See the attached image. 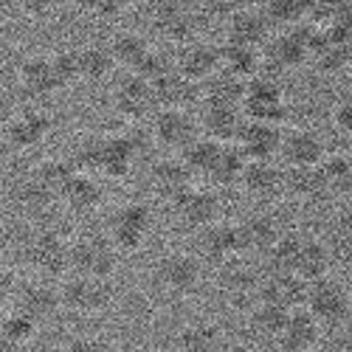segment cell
Wrapping results in <instances>:
<instances>
[{
	"mask_svg": "<svg viewBox=\"0 0 352 352\" xmlns=\"http://www.w3.org/2000/svg\"><path fill=\"white\" fill-rule=\"evenodd\" d=\"M172 68H175V65L166 60L164 54H158V51H153V48H150V51H146V54L141 56V60L133 65V71H130V74H135L138 79H144V82H150V85H153V82H158L164 74H169Z\"/></svg>",
	"mask_w": 352,
	"mask_h": 352,
	"instance_id": "cell-46",
	"label": "cell"
},
{
	"mask_svg": "<svg viewBox=\"0 0 352 352\" xmlns=\"http://www.w3.org/2000/svg\"><path fill=\"white\" fill-rule=\"evenodd\" d=\"M220 150H223L220 141L206 138V135L200 133V135L186 146V150L181 153V161L186 164V169L195 175V178H209V172H212V166H214Z\"/></svg>",
	"mask_w": 352,
	"mask_h": 352,
	"instance_id": "cell-35",
	"label": "cell"
},
{
	"mask_svg": "<svg viewBox=\"0 0 352 352\" xmlns=\"http://www.w3.org/2000/svg\"><path fill=\"white\" fill-rule=\"evenodd\" d=\"M110 299H113V287L107 285V279H94V276L71 274L63 282V287H60L63 310L82 313V316H91V313L104 310L110 305Z\"/></svg>",
	"mask_w": 352,
	"mask_h": 352,
	"instance_id": "cell-7",
	"label": "cell"
},
{
	"mask_svg": "<svg viewBox=\"0 0 352 352\" xmlns=\"http://www.w3.org/2000/svg\"><path fill=\"white\" fill-rule=\"evenodd\" d=\"M200 133L206 138H214L220 144H234L245 124L243 107H228V104H203L200 113Z\"/></svg>",
	"mask_w": 352,
	"mask_h": 352,
	"instance_id": "cell-21",
	"label": "cell"
},
{
	"mask_svg": "<svg viewBox=\"0 0 352 352\" xmlns=\"http://www.w3.org/2000/svg\"><path fill=\"white\" fill-rule=\"evenodd\" d=\"M17 87H20V94L28 96L32 102H45V99L60 94L63 87L54 76L51 56H45V54L25 56V60L17 65Z\"/></svg>",
	"mask_w": 352,
	"mask_h": 352,
	"instance_id": "cell-14",
	"label": "cell"
},
{
	"mask_svg": "<svg viewBox=\"0 0 352 352\" xmlns=\"http://www.w3.org/2000/svg\"><path fill=\"white\" fill-rule=\"evenodd\" d=\"M107 45H110V54H113L116 65H122L127 71H133V65L141 60L146 51H150L146 40L141 34H135V32H119Z\"/></svg>",
	"mask_w": 352,
	"mask_h": 352,
	"instance_id": "cell-41",
	"label": "cell"
},
{
	"mask_svg": "<svg viewBox=\"0 0 352 352\" xmlns=\"http://www.w3.org/2000/svg\"><path fill=\"white\" fill-rule=\"evenodd\" d=\"M155 276L164 290L175 293V296H189V293L197 290V285L203 279V265L197 256L178 251V254H169L158 262Z\"/></svg>",
	"mask_w": 352,
	"mask_h": 352,
	"instance_id": "cell-13",
	"label": "cell"
},
{
	"mask_svg": "<svg viewBox=\"0 0 352 352\" xmlns=\"http://www.w3.org/2000/svg\"><path fill=\"white\" fill-rule=\"evenodd\" d=\"M240 228V240H243V251H259V254H265L276 240H279V220L268 212H254L248 214L245 220L237 223Z\"/></svg>",
	"mask_w": 352,
	"mask_h": 352,
	"instance_id": "cell-28",
	"label": "cell"
},
{
	"mask_svg": "<svg viewBox=\"0 0 352 352\" xmlns=\"http://www.w3.org/2000/svg\"><path fill=\"white\" fill-rule=\"evenodd\" d=\"M153 231V209L146 203H124L113 212L110 217V231H107V240L113 243L116 251H141L146 237Z\"/></svg>",
	"mask_w": 352,
	"mask_h": 352,
	"instance_id": "cell-4",
	"label": "cell"
},
{
	"mask_svg": "<svg viewBox=\"0 0 352 352\" xmlns=\"http://www.w3.org/2000/svg\"><path fill=\"white\" fill-rule=\"evenodd\" d=\"M305 310L318 321V324H341L349 313V293L341 282L321 276L316 282H307V299Z\"/></svg>",
	"mask_w": 352,
	"mask_h": 352,
	"instance_id": "cell-6",
	"label": "cell"
},
{
	"mask_svg": "<svg viewBox=\"0 0 352 352\" xmlns=\"http://www.w3.org/2000/svg\"><path fill=\"white\" fill-rule=\"evenodd\" d=\"M349 352H352V349H349Z\"/></svg>",
	"mask_w": 352,
	"mask_h": 352,
	"instance_id": "cell-58",
	"label": "cell"
},
{
	"mask_svg": "<svg viewBox=\"0 0 352 352\" xmlns=\"http://www.w3.org/2000/svg\"><path fill=\"white\" fill-rule=\"evenodd\" d=\"M333 124H336L338 133H344V135L352 138V99H344L341 104H336V110H333Z\"/></svg>",
	"mask_w": 352,
	"mask_h": 352,
	"instance_id": "cell-49",
	"label": "cell"
},
{
	"mask_svg": "<svg viewBox=\"0 0 352 352\" xmlns=\"http://www.w3.org/2000/svg\"><path fill=\"white\" fill-rule=\"evenodd\" d=\"M153 28L175 45L195 40V17L184 0H158L153 9Z\"/></svg>",
	"mask_w": 352,
	"mask_h": 352,
	"instance_id": "cell-17",
	"label": "cell"
},
{
	"mask_svg": "<svg viewBox=\"0 0 352 352\" xmlns=\"http://www.w3.org/2000/svg\"><path fill=\"white\" fill-rule=\"evenodd\" d=\"M175 71H181L192 82H206L212 74L220 71V45L206 43V40H189L178 48L175 56Z\"/></svg>",
	"mask_w": 352,
	"mask_h": 352,
	"instance_id": "cell-16",
	"label": "cell"
},
{
	"mask_svg": "<svg viewBox=\"0 0 352 352\" xmlns=\"http://www.w3.org/2000/svg\"><path fill=\"white\" fill-rule=\"evenodd\" d=\"M135 3H138V0H96L94 12H96L99 17H116V14H122L124 9L135 6Z\"/></svg>",
	"mask_w": 352,
	"mask_h": 352,
	"instance_id": "cell-50",
	"label": "cell"
},
{
	"mask_svg": "<svg viewBox=\"0 0 352 352\" xmlns=\"http://www.w3.org/2000/svg\"><path fill=\"white\" fill-rule=\"evenodd\" d=\"M37 330H40L37 321L32 316H25L23 310H17V307L12 313H6V316H0V338L9 341L17 349H23L25 344H32Z\"/></svg>",
	"mask_w": 352,
	"mask_h": 352,
	"instance_id": "cell-40",
	"label": "cell"
},
{
	"mask_svg": "<svg viewBox=\"0 0 352 352\" xmlns=\"http://www.w3.org/2000/svg\"><path fill=\"white\" fill-rule=\"evenodd\" d=\"M285 189H287V195H293L296 200H305V203H316L330 195V184L324 175H321L318 164L316 166H290V172H285Z\"/></svg>",
	"mask_w": 352,
	"mask_h": 352,
	"instance_id": "cell-30",
	"label": "cell"
},
{
	"mask_svg": "<svg viewBox=\"0 0 352 352\" xmlns=\"http://www.w3.org/2000/svg\"><path fill=\"white\" fill-rule=\"evenodd\" d=\"M234 144L240 146V153L248 161H274V155H279V146H282V130L279 124L245 119Z\"/></svg>",
	"mask_w": 352,
	"mask_h": 352,
	"instance_id": "cell-19",
	"label": "cell"
},
{
	"mask_svg": "<svg viewBox=\"0 0 352 352\" xmlns=\"http://www.w3.org/2000/svg\"><path fill=\"white\" fill-rule=\"evenodd\" d=\"M287 316H290V310H285V307L256 302V307L251 310V327H254L256 336L279 338V333H282L285 324H287Z\"/></svg>",
	"mask_w": 352,
	"mask_h": 352,
	"instance_id": "cell-43",
	"label": "cell"
},
{
	"mask_svg": "<svg viewBox=\"0 0 352 352\" xmlns=\"http://www.w3.org/2000/svg\"><path fill=\"white\" fill-rule=\"evenodd\" d=\"M116 265H119V251L113 243L99 234H87L71 243V274L94 276V279H110Z\"/></svg>",
	"mask_w": 352,
	"mask_h": 352,
	"instance_id": "cell-5",
	"label": "cell"
},
{
	"mask_svg": "<svg viewBox=\"0 0 352 352\" xmlns=\"http://www.w3.org/2000/svg\"><path fill=\"white\" fill-rule=\"evenodd\" d=\"M302 234H279V240L265 251L268 274H293L302 248Z\"/></svg>",
	"mask_w": 352,
	"mask_h": 352,
	"instance_id": "cell-39",
	"label": "cell"
},
{
	"mask_svg": "<svg viewBox=\"0 0 352 352\" xmlns=\"http://www.w3.org/2000/svg\"><path fill=\"white\" fill-rule=\"evenodd\" d=\"M63 352H110V346L102 338H91V336H76L68 341V346Z\"/></svg>",
	"mask_w": 352,
	"mask_h": 352,
	"instance_id": "cell-48",
	"label": "cell"
},
{
	"mask_svg": "<svg viewBox=\"0 0 352 352\" xmlns=\"http://www.w3.org/2000/svg\"><path fill=\"white\" fill-rule=\"evenodd\" d=\"M318 169L321 175L327 178L330 184V192H338L349 178H352V161H349V153H324V158L318 161Z\"/></svg>",
	"mask_w": 352,
	"mask_h": 352,
	"instance_id": "cell-44",
	"label": "cell"
},
{
	"mask_svg": "<svg viewBox=\"0 0 352 352\" xmlns=\"http://www.w3.org/2000/svg\"><path fill=\"white\" fill-rule=\"evenodd\" d=\"M153 94H155V104L158 110L164 107H178V110H186L189 104H195L200 99V85L186 79L181 71H169L164 74L158 82H153Z\"/></svg>",
	"mask_w": 352,
	"mask_h": 352,
	"instance_id": "cell-26",
	"label": "cell"
},
{
	"mask_svg": "<svg viewBox=\"0 0 352 352\" xmlns=\"http://www.w3.org/2000/svg\"><path fill=\"white\" fill-rule=\"evenodd\" d=\"M0 352H20L17 346H12L9 341H3V338H0Z\"/></svg>",
	"mask_w": 352,
	"mask_h": 352,
	"instance_id": "cell-54",
	"label": "cell"
},
{
	"mask_svg": "<svg viewBox=\"0 0 352 352\" xmlns=\"http://www.w3.org/2000/svg\"><path fill=\"white\" fill-rule=\"evenodd\" d=\"M226 40L262 51V48L268 45V40H271V23H268V17L262 14V12L248 9V6H240L237 12L228 14Z\"/></svg>",
	"mask_w": 352,
	"mask_h": 352,
	"instance_id": "cell-20",
	"label": "cell"
},
{
	"mask_svg": "<svg viewBox=\"0 0 352 352\" xmlns=\"http://www.w3.org/2000/svg\"><path fill=\"white\" fill-rule=\"evenodd\" d=\"M200 254L206 256V262L212 265H226L228 259L243 256V240H240V228L237 223H226V220H214L212 226H206L200 231Z\"/></svg>",
	"mask_w": 352,
	"mask_h": 352,
	"instance_id": "cell-15",
	"label": "cell"
},
{
	"mask_svg": "<svg viewBox=\"0 0 352 352\" xmlns=\"http://www.w3.org/2000/svg\"><path fill=\"white\" fill-rule=\"evenodd\" d=\"M307 352H330V349H324V346H313V349H307Z\"/></svg>",
	"mask_w": 352,
	"mask_h": 352,
	"instance_id": "cell-55",
	"label": "cell"
},
{
	"mask_svg": "<svg viewBox=\"0 0 352 352\" xmlns=\"http://www.w3.org/2000/svg\"><path fill=\"white\" fill-rule=\"evenodd\" d=\"M324 141H321L313 130L305 127H293L287 133H282V146L279 155H285V161L290 166H316L324 158Z\"/></svg>",
	"mask_w": 352,
	"mask_h": 352,
	"instance_id": "cell-24",
	"label": "cell"
},
{
	"mask_svg": "<svg viewBox=\"0 0 352 352\" xmlns=\"http://www.w3.org/2000/svg\"><path fill=\"white\" fill-rule=\"evenodd\" d=\"M305 14L302 0H265V17L268 23H296Z\"/></svg>",
	"mask_w": 352,
	"mask_h": 352,
	"instance_id": "cell-47",
	"label": "cell"
},
{
	"mask_svg": "<svg viewBox=\"0 0 352 352\" xmlns=\"http://www.w3.org/2000/svg\"><path fill=\"white\" fill-rule=\"evenodd\" d=\"M51 56V68L54 76L60 82V87H71L74 82H79V60H76V48H63V51H54Z\"/></svg>",
	"mask_w": 352,
	"mask_h": 352,
	"instance_id": "cell-45",
	"label": "cell"
},
{
	"mask_svg": "<svg viewBox=\"0 0 352 352\" xmlns=\"http://www.w3.org/2000/svg\"><path fill=\"white\" fill-rule=\"evenodd\" d=\"M25 262L37 276L54 279L71 271V245L56 228H40L25 245Z\"/></svg>",
	"mask_w": 352,
	"mask_h": 352,
	"instance_id": "cell-2",
	"label": "cell"
},
{
	"mask_svg": "<svg viewBox=\"0 0 352 352\" xmlns=\"http://www.w3.org/2000/svg\"><path fill=\"white\" fill-rule=\"evenodd\" d=\"M150 184H153V189L166 203H172L175 197L184 195L195 184V175L186 169V164L181 161V155H175V158H158L150 166Z\"/></svg>",
	"mask_w": 352,
	"mask_h": 352,
	"instance_id": "cell-23",
	"label": "cell"
},
{
	"mask_svg": "<svg viewBox=\"0 0 352 352\" xmlns=\"http://www.w3.org/2000/svg\"><path fill=\"white\" fill-rule=\"evenodd\" d=\"M214 352H248V349L243 344H237V341H220V346Z\"/></svg>",
	"mask_w": 352,
	"mask_h": 352,
	"instance_id": "cell-53",
	"label": "cell"
},
{
	"mask_svg": "<svg viewBox=\"0 0 352 352\" xmlns=\"http://www.w3.org/2000/svg\"><path fill=\"white\" fill-rule=\"evenodd\" d=\"M318 341H321V324L305 307L290 310L287 324L276 338L279 352H307V349L318 346Z\"/></svg>",
	"mask_w": 352,
	"mask_h": 352,
	"instance_id": "cell-22",
	"label": "cell"
},
{
	"mask_svg": "<svg viewBox=\"0 0 352 352\" xmlns=\"http://www.w3.org/2000/svg\"><path fill=\"white\" fill-rule=\"evenodd\" d=\"M60 203H65L74 214H91L104 203V186L94 178L91 172H76L74 178L63 186Z\"/></svg>",
	"mask_w": 352,
	"mask_h": 352,
	"instance_id": "cell-25",
	"label": "cell"
},
{
	"mask_svg": "<svg viewBox=\"0 0 352 352\" xmlns=\"http://www.w3.org/2000/svg\"><path fill=\"white\" fill-rule=\"evenodd\" d=\"M240 186L245 189V195L256 200H268L285 189V172L274 161H248L243 169Z\"/></svg>",
	"mask_w": 352,
	"mask_h": 352,
	"instance_id": "cell-27",
	"label": "cell"
},
{
	"mask_svg": "<svg viewBox=\"0 0 352 352\" xmlns=\"http://www.w3.org/2000/svg\"><path fill=\"white\" fill-rule=\"evenodd\" d=\"M217 279L226 287V293H231V296H237V299H245L248 293H256V287H259L256 271L248 265L243 256H234V259L226 262V265H220V276Z\"/></svg>",
	"mask_w": 352,
	"mask_h": 352,
	"instance_id": "cell-34",
	"label": "cell"
},
{
	"mask_svg": "<svg viewBox=\"0 0 352 352\" xmlns=\"http://www.w3.org/2000/svg\"><path fill=\"white\" fill-rule=\"evenodd\" d=\"M200 102L203 104L243 107V102H245V79H240V76H234V74L220 68L206 82H200Z\"/></svg>",
	"mask_w": 352,
	"mask_h": 352,
	"instance_id": "cell-29",
	"label": "cell"
},
{
	"mask_svg": "<svg viewBox=\"0 0 352 352\" xmlns=\"http://www.w3.org/2000/svg\"><path fill=\"white\" fill-rule=\"evenodd\" d=\"M79 169L74 166V161L71 158H45V161H40L37 166H34V178L37 181H43L51 192H56V197H60V192H63V186L74 178Z\"/></svg>",
	"mask_w": 352,
	"mask_h": 352,
	"instance_id": "cell-42",
	"label": "cell"
},
{
	"mask_svg": "<svg viewBox=\"0 0 352 352\" xmlns=\"http://www.w3.org/2000/svg\"><path fill=\"white\" fill-rule=\"evenodd\" d=\"M200 135V124L189 110L178 107H164L153 119V141L161 144L166 153L181 155L186 146Z\"/></svg>",
	"mask_w": 352,
	"mask_h": 352,
	"instance_id": "cell-8",
	"label": "cell"
},
{
	"mask_svg": "<svg viewBox=\"0 0 352 352\" xmlns=\"http://www.w3.org/2000/svg\"><path fill=\"white\" fill-rule=\"evenodd\" d=\"M76 60H79V79H85V82H104L116 68L110 45L99 43V40L76 48Z\"/></svg>",
	"mask_w": 352,
	"mask_h": 352,
	"instance_id": "cell-31",
	"label": "cell"
},
{
	"mask_svg": "<svg viewBox=\"0 0 352 352\" xmlns=\"http://www.w3.org/2000/svg\"><path fill=\"white\" fill-rule=\"evenodd\" d=\"M14 203L28 214H45L54 203H60V197H56V192H51L43 181H37L34 175H28V178L23 184H17V189H14Z\"/></svg>",
	"mask_w": 352,
	"mask_h": 352,
	"instance_id": "cell-36",
	"label": "cell"
},
{
	"mask_svg": "<svg viewBox=\"0 0 352 352\" xmlns=\"http://www.w3.org/2000/svg\"><path fill=\"white\" fill-rule=\"evenodd\" d=\"M172 212L186 228L203 231L206 226H212L214 220H220V200L212 189H203V186H189L184 195H178L172 203Z\"/></svg>",
	"mask_w": 352,
	"mask_h": 352,
	"instance_id": "cell-11",
	"label": "cell"
},
{
	"mask_svg": "<svg viewBox=\"0 0 352 352\" xmlns=\"http://www.w3.org/2000/svg\"><path fill=\"white\" fill-rule=\"evenodd\" d=\"M146 138L144 130H127V133H116V135H102L99 144V175L113 181H124L130 178L135 158L146 150Z\"/></svg>",
	"mask_w": 352,
	"mask_h": 352,
	"instance_id": "cell-1",
	"label": "cell"
},
{
	"mask_svg": "<svg viewBox=\"0 0 352 352\" xmlns=\"http://www.w3.org/2000/svg\"><path fill=\"white\" fill-rule=\"evenodd\" d=\"M349 161H352V153H349Z\"/></svg>",
	"mask_w": 352,
	"mask_h": 352,
	"instance_id": "cell-57",
	"label": "cell"
},
{
	"mask_svg": "<svg viewBox=\"0 0 352 352\" xmlns=\"http://www.w3.org/2000/svg\"><path fill=\"white\" fill-rule=\"evenodd\" d=\"M14 287H17V282H14V276L9 271L0 274V313H3V307L14 299Z\"/></svg>",
	"mask_w": 352,
	"mask_h": 352,
	"instance_id": "cell-52",
	"label": "cell"
},
{
	"mask_svg": "<svg viewBox=\"0 0 352 352\" xmlns=\"http://www.w3.org/2000/svg\"><path fill=\"white\" fill-rule=\"evenodd\" d=\"M223 341V333L212 321H195V324H186L175 344H178V352H214Z\"/></svg>",
	"mask_w": 352,
	"mask_h": 352,
	"instance_id": "cell-37",
	"label": "cell"
},
{
	"mask_svg": "<svg viewBox=\"0 0 352 352\" xmlns=\"http://www.w3.org/2000/svg\"><path fill=\"white\" fill-rule=\"evenodd\" d=\"M220 68L240 76V79H251L262 71V54L256 48H248V45H237V43H223L220 45Z\"/></svg>",
	"mask_w": 352,
	"mask_h": 352,
	"instance_id": "cell-32",
	"label": "cell"
},
{
	"mask_svg": "<svg viewBox=\"0 0 352 352\" xmlns=\"http://www.w3.org/2000/svg\"><path fill=\"white\" fill-rule=\"evenodd\" d=\"M248 158L240 153L237 144H223V150L209 172V181L217 186H237L243 178V169H245Z\"/></svg>",
	"mask_w": 352,
	"mask_h": 352,
	"instance_id": "cell-38",
	"label": "cell"
},
{
	"mask_svg": "<svg viewBox=\"0 0 352 352\" xmlns=\"http://www.w3.org/2000/svg\"><path fill=\"white\" fill-rule=\"evenodd\" d=\"M6 271V265H3V259H0V274H3Z\"/></svg>",
	"mask_w": 352,
	"mask_h": 352,
	"instance_id": "cell-56",
	"label": "cell"
},
{
	"mask_svg": "<svg viewBox=\"0 0 352 352\" xmlns=\"http://www.w3.org/2000/svg\"><path fill=\"white\" fill-rule=\"evenodd\" d=\"M14 307L32 316L37 324H48L63 310L60 302V287H54L48 279H28L14 287Z\"/></svg>",
	"mask_w": 352,
	"mask_h": 352,
	"instance_id": "cell-10",
	"label": "cell"
},
{
	"mask_svg": "<svg viewBox=\"0 0 352 352\" xmlns=\"http://www.w3.org/2000/svg\"><path fill=\"white\" fill-rule=\"evenodd\" d=\"M243 113L245 119L254 122H268V124H282L287 119V102H285V91L282 85L268 76V74H256L245 82V102H243Z\"/></svg>",
	"mask_w": 352,
	"mask_h": 352,
	"instance_id": "cell-3",
	"label": "cell"
},
{
	"mask_svg": "<svg viewBox=\"0 0 352 352\" xmlns=\"http://www.w3.org/2000/svg\"><path fill=\"white\" fill-rule=\"evenodd\" d=\"M333 265V256H330V248L321 243V240H313V237H305L302 240V248H299V259H296V276H302L305 282H316L321 276H327Z\"/></svg>",
	"mask_w": 352,
	"mask_h": 352,
	"instance_id": "cell-33",
	"label": "cell"
},
{
	"mask_svg": "<svg viewBox=\"0 0 352 352\" xmlns=\"http://www.w3.org/2000/svg\"><path fill=\"white\" fill-rule=\"evenodd\" d=\"M56 6H60V0H20V9L28 17H48Z\"/></svg>",
	"mask_w": 352,
	"mask_h": 352,
	"instance_id": "cell-51",
	"label": "cell"
},
{
	"mask_svg": "<svg viewBox=\"0 0 352 352\" xmlns=\"http://www.w3.org/2000/svg\"><path fill=\"white\" fill-rule=\"evenodd\" d=\"M305 299H307V282L296 274H268L265 279H259L256 302L296 310L305 307Z\"/></svg>",
	"mask_w": 352,
	"mask_h": 352,
	"instance_id": "cell-18",
	"label": "cell"
},
{
	"mask_svg": "<svg viewBox=\"0 0 352 352\" xmlns=\"http://www.w3.org/2000/svg\"><path fill=\"white\" fill-rule=\"evenodd\" d=\"M51 127H54V119L40 110V107H20L12 119L6 122V130H3V138L12 150L17 153H28L40 146L48 135H51Z\"/></svg>",
	"mask_w": 352,
	"mask_h": 352,
	"instance_id": "cell-9",
	"label": "cell"
},
{
	"mask_svg": "<svg viewBox=\"0 0 352 352\" xmlns=\"http://www.w3.org/2000/svg\"><path fill=\"white\" fill-rule=\"evenodd\" d=\"M110 104L113 110L122 116V119H130V122H141L146 119L150 113L158 110L155 104V94H153V85L138 79L135 74L124 76L119 85H116V91L110 96Z\"/></svg>",
	"mask_w": 352,
	"mask_h": 352,
	"instance_id": "cell-12",
	"label": "cell"
}]
</instances>
